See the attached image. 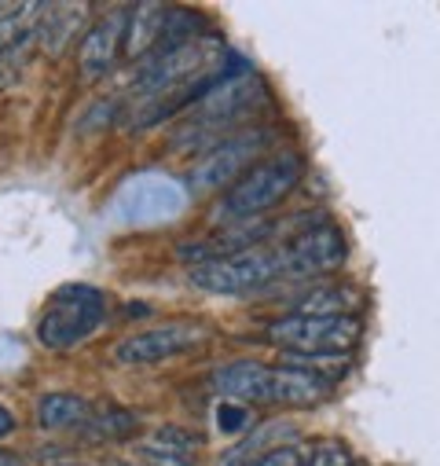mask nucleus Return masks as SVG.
<instances>
[{
	"label": "nucleus",
	"mask_w": 440,
	"mask_h": 466,
	"mask_svg": "<svg viewBox=\"0 0 440 466\" xmlns=\"http://www.w3.org/2000/svg\"><path fill=\"white\" fill-rule=\"evenodd\" d=\"M261 106H268V85L257 74H225L187 106L191 122L184 133H176L173 151L216 147L220 140L235 137Z\"/></svg>",
	"instance_id": "obj_1"
},
{
	"label": "nucleus",
	"mask_w": 440,
	"mask_h": 466,
	"mask_svg": "<svg viewBox=\"0 0 440 466\" xmlns=\"http://www.w3.org/2000/svg\"><path fill=\"white\" fill-rule=\"evenodd\" d=\"M216 397L239 404H272V408H319L335 386L315 382L294 368H268L261 360H232L209 375Z\"/></svg>",
	"instance_id": "obj_2"
},
{
	"label": "nucleus",
	"mask_w": 440,
	"mask_h": 466,
	"mask_svg": "<svg viewBox=\"0 0 440 466\" xmlns=\"http://www.w3.org/2000/svg\"><path fill=\"white\" fill-rule=\"evenodd\" d=\"M305 177V158L297 151H279L272 158H261L243 180H235L225 198L216 202V220H257L268 209H275Z\"/></svg>",
	"instance_id": "obj_3"
},
{
	"label": "nucleus",
	"mask_w": 440,
	"mask_h": 466,
	"mask_svg": "<svg viewBox=\"0 0 440 466\" xmlns=\"http://www.w3.org/2000/svg\"><path fill=\"white\" fill-rule=\"evenodd\" d=\"M103 323H106V294L88 283H66L48 298L37 319V341L52 349V353H66V349L88 341Z\"/></svg>",
	"instance_id": "obj_4"
},
{
	"label": "nucleus",
	"mask_w": 440,
	"mask_h": 466,
	"mask_svg": "<svg viewBox=\"0 0 440 466\" xmlns=\"http://www.w3.org/2000/svg\"><path fill=\"white\" fill-rule=\"evenodd\" d=\"M275 250L279 276L283 279H319L330 276L345 265V236L335 220L315 217L305 228H297L294 236H286Z\"/></svg>",
	"instance_id": "obj_5"
},
{
	"label": "nucleus",
	"mask_w": 440,
	"mask_h": 466,
	"mask_svg": "<svg viewBox=\"0 0 440 466\" xmlns=\"http://www.w3.org/2000/svg\"><path fill=\"white\" fill-rule=\"evenodd\" d=\"M265 338L283 353H353L364 338L360 316H279Z\"/></svg>",
	"instance_id": "obj_6"
},
{
	"label": "nucleus",
	"mask_w": 440,
	"mask_h": 466,
	"mask_svg": "<svg viewBox=\"0 0 440 466\" xmlns=\"http://www.w3.org/2000/svg\"><path fill=\"white\" fill-rule=\"evenodd\" d=\"M272 137H275L272 129H246V133H235L228 140H220L216 147H209L187 173V184H184L187 195H213L220 187H232L235 180H243L261 162Z\"/></svg>",
	"instance_id": "obj_7"
},
{
	"label": "nucleus",
	"mask_w": 440,
	"mask_h": 466,
	"mask_svg": "<svg viewBox=\"0 0 440 466\" xmlns=\"http://www.w3.org/2000/svg\"><path fill=\"white\" fill-rule=\"evenodd\" d=\"M187 283L205 290V294L239 298V294H257L272 283H283V276H279L275 250L261 247V250H243V254H228V258H213V261L191 265Z\"/></svg>",
	"instance_id": "obj_8"
},
{
	"label": "nucleus",
	"mask_w": 440,
	"mask_h": 466,
	"mask_svg": "<svg viewBox=\"0 0 440 466\" xmlns=\"http://www.w3.org/2000/svg\"><path fill=\"white\" fill-rule=\"evenodd\" d=\"M187 209V187L165 173H136L115 195V217L122 224H165Z\"/></svg>",
	"instance_id": "obj_9"
},
{
	"label": "nucleus",
	"mask_w": 440,
	"mask_h": 466,
	"mask_svg": "<svg viewBox=\"0 0 440 466\" xmlns=\"http://www.w3.org/2000/svg\"><path fill=\"white\" fill-rule=\"evenodd\" d=\"M213 338V330L198 319H165L158 327L136 330L115 345V360L125 368H144V364H162L184 353H198Z\"/></svg>",
	"instance_id": "obj_10"
},
{
	"label": "nucleus",
	"mask_w": 440,
	"mask_h": 466,
	"mask_svg": "<svg viewBox=\"0 0 440 466\" xmlns=\"http://www.w3.org/2000/svg\"><path fill=\"white\" fill-rule=\"evenodd\" d=\"M129 12L133 8H106L88 30L81 34L77 45V74L81 81H103L115 63L125 56V30H129Z\"/></svg>",
	"instance_id": "obj_11"
},
{
	"label": "nucleus",
	"mask_w": 440,
	"mask_h": 466,
	"mask_svg": "<svg viewBox=\"0 0 440 466\" xmlns=\"http://www.w3.org/2000/svg\"><path fill=\"white\" fill-rule=\"evenodd\" d=\"M85 19H88V5H45V15L37 23V52L59 59L74 45V37L88 30Z\"/></svg>",
	"instance_id": "obj_12"
},
{
	"label": "nucleus",
	"mask_w": 440,
	"mask_h": 466,
	"mask_svg": "<svg viewBox=\"0 0 440 466\" xmlns=\"http://www.w3.org/2000/svg\"><path fill=\"white\" fill-rule=\"evenodd\" d=\"M364 294L353 283H323L305 287V294L294 301V316H360Z\"/></svg>",
	"instance_id": "obj_13"
},
{
	"label": "nucleus",
	"mask_w": 440,
	"mask_h": 466,
	"mask_svg": "<svg viewBox=\"0 0 440 466\" xmlns=\"http://www.w3.org/2000/svg\"><path fill=\"white\" fill-rule=\"evenodd\" d=\"M286 444H297V426L294 422H265L261 430L246 433L232 451L220 455V466H250L254 459H261L275 448H286Z\"/></svg>",
	"instance_id": "obj_14"
},
{
	"label": "nucleus",
	"mask_w": 440,
	"mask_h": 466,
	"mask_svg": "<svg viewBox=\"0 0 440 466\" xmlns=\"http://www.w3.org/2000/svg\"><path fill=\"white\" fill-rule=\"evenodd\" d=\"M165 15H169V8H162V5H133L129 30H125V56L129 59L140 63V59H147L162 45Z\"/></svg>",
	"instance_id": "obj_15"
},
{
	"label": "nucleus",
	"mask_w": 440,
	"mask_h": 466,
	"mask_svg": "<svg viewBox=\"0 0 440 466\" xmlns=\"http://www.w3.org/2000/svg\"><path fill=\"white\" fill-rule=\"evenodd\" d=\"M95 404H88L77 393H45L34 408L41 430H81L88 422Z\"/></svg>",
	"instance_id": "obj_16"
},
{
	"label": "nucleus",
	"mask_w": 440,
	"mask_h": 466,
	"mask_svg": "<svg viewBox=\"0 0 440 466\" xmlns=\"http://www.w3.org/2000/svg\"><path fill=\"white\" fill-rule=\"evenodd\" d=\"M283 368H294L315 382L338 386L353 371V353H279Z\"/></svg>",
	"instance_id": "obj_17"
},
{
	"label": "nucleus",
	"mask_w": 440,
	"mask_h": 466,
	"mask_svg": "<svg viewBox=\"0 0 440 466\" xmlns=\"http://www.w3.org/2000/svg\"><path fill=\"white\" fill-rule=\"evenodd\" d=\"M136 415L129 408H118V404H95L88 422L81 426V437L85 441H122V437H133L136 430Z\"/></svg>",
	"instance_id": "obj_18"
},
{
	"label": "nucleus",
	"mask_w": 440,
	"mask_h": 466,
	"mask_svg": "<svg viewBox=\"0 0 440 466\" xmlns=\"http://www.w3.org/2000/svg\"><path fill=\"white\" fill-rule=\"evenodd\" d=\"M202 448V437H195L191 430L180 426H158L147 437H140V451L144 455H158V459H195V451Z\"/></svg>",
	"instance_id": "obj_19"
},
{
	"label": "nucleus",
	"mask_w": 440,
	"mask_h": 466,
	"mask_svg": "<svg viewBox=\"0 0 440 466\" xmlns=\"http://www.w3.org/2000/svg\"><path fill=\"white\" fill-rule=\"evenodd\" d=\"M305 466H356V459L342 441H315L308 444Z\"/></svg>",
	"instance_id": "obj_20"
},
{
	"label": "nucleus",
	"mask_w": 440,
	"mask_h": 466,
	"mask_svg": "<svg viewBox=\"0 0 440 466\" xmlns=\"http://www.w3.org/2000/svg\"><path fill=\"white\" fill-rule=\"evenodd\" d=\"M34 52H37V48H8V52H0V92L12 88V85H19L26 63L34 59Z\"/></svg>",
	"instance_id": "obj_21"
},
{
	"label": "nucleus",
	"mask_w": 440,
	"mask_h": 466,
	"mask_svg": "<svg viewBox=\"0 0 440 466\" xmlns=\"http://www.w3.org/2000/svg\"><path fill=\"white\" fill-rule=\"evenodd\" d=\"M246 426H250V408L246 404H216V430L220 433L235 437V433H246Z\"/></svg>",
	"instance_id": "obj_22"
},
{
	"label": "nucleus",
	"mask_w": 440,
	"mask_h": 466,
	"mask_svg": "<svg viewBox=\"0 0 440 466\" xmlns=\"http://www.w3.org/2000/svg\"><path fill=\"white\" fill-rule=\"evenodd\" d=\"M305 459H308L305 444H286V448H275V451L254 459L250 466H305Z\"/></svg>",
	"instance_id": "obj_23"
},
{
	"label": "nucleus",
	"mask_w": 440,
	"mask_h": 466,
	"mask_svg": "<svg viewBox=\"0 0 440 466\" xmlns=\"http://www.w3.org/2000/svg\"><path fill=\"white\" fill-rule=\"evenodd\" d=\"M15 426H19L15 411H12V408H5V404H0V441H8V437L15 433Z\"/></svg>",
	"instance_id": "obj_24"
},
{
	"label": "nucleus",
	"mask_w": 440,
	"mask_h": 466,
	"mask_svg": "<svg viewBox=\"0 0 440 466\" xmlns=\"http://www.w3.org/2000/svg\"><path fill=\"white\" fill-rule=\"evenodd\" d=\"M0 466H26L19 455H12V451H5V448H0Z\"/></svg>",
	"instance_id": "obj_25"
},
{
	"label": "nucleus",
	"mask_w": 440,
	"mask_h": 466,
	"mask_svg": "<svg viewBox=\"0 0 440 466\" xmlns=\"http://www.w3.org/2000/svg\"><path fill=\"white\" fill-rule=\"evenodd\" d=\"M66 466H77V462H66Z\"/></svg>",
	"instance_id": "obj_26"
}]
</instances>
